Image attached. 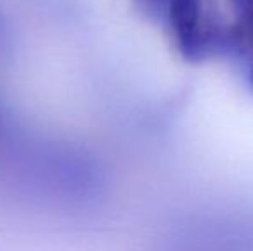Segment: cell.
I'll return each mask as SVG.
<instances>
[{
    "label": "cell",
    "instance_id": "6da1fadb",
    "mask_svg": "<svg viewBox=\"0 0 253 251\" xmlns=\"http://www.w3.org/2000/svg\"><path fill=\"white\" fill-rule=\"evenodd\" d=\"M170 24L181 55L190 62L234 48L233 24L217 16L212 0H172Z\"/></svg>",
    "mask_w": 253,
    "mask_h": 251
},
{
    "label": "cell",
    "instance_id": "7a4b0ae2",
    "mask_svg": "<svg viewBox=\"0 0 253 251\" xmlns=\"http://www.w3.org/2000/svg\"><path fill=\"white\" fill-rule=\"evenodd\" d=\"M233 10L234 48H240L247 61L248 79L253 86V0H227Z\"/></svg>",
    "mask_w": 253,
    "mask_h": 251
}]
</instances>
